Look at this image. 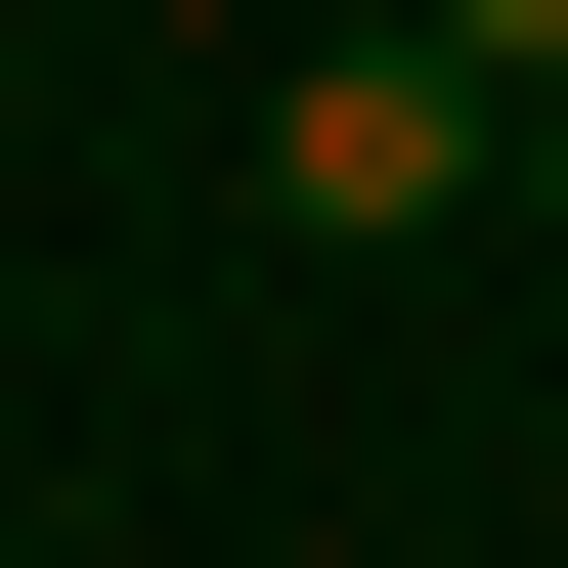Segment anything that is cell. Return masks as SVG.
Returning <instances> with one entry per match:
<instances>
[{
	"label": "cell",
	"instance_id": "obj_1",
	"mask_svg": "<svg viewBox=\"0 0 568 568\" xmlns=\"http://www.w3.org/2000/svg\"><path fill=\"white\" fill-rule=\"evenodd\" d=\"M481 175H525V88L437 44V0H394V44H306V88H263V219H481Z\"/></svg>",
	"mask_w": 568,
	"mask_h": 568
},
{
	"label": "cell",
	"instance_id": "obj_2",
	"mask_svg": "<svg viewBox=\"0 0 568 568\" xmlns=\"http://www.w3.org/2000/svg\"><path fill=\"white\" fill-rule=\"evenodd\" d=\"M437 44H481V88H568V0H437Z\"/></svg>",
	"mask_w": 568,
	"mask_h": 568
},
{
	"label": "cell",
	"instance_id": "obj_3",
	"mask_svg": "<svg viewBox=\"0 0 568 568\" xmlns=\"http://www.w3.org/2000/svg\"><path fill=\"white\" fill-rule=\"evenodd\" d=\"M525 219H568V88H525Z\"/></svg>",
	"mask_w": 568,
	"mask_h": 568
}]
</instances>
